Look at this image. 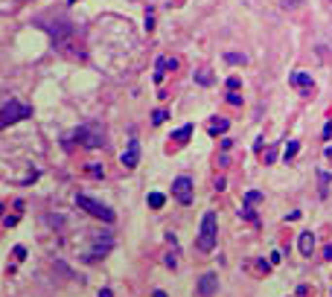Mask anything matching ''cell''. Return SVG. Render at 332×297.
Returning a JSON list of instances; mask_svg holds the SVG:
<instances>
[{
  "label": "cell",
  "mask_w": 332,
  "mask_h": 297,
  "mask_svg": "<svg viewBox=\"0 0 332 297\" xmlns=\"http://www.w3.org/2000/svg\"><path fill=\"white\" fill-rule=\"evenodd\" d=\"M44 29L52 35V44L58 47V50H64V52H73V55H79V50H73L76 47V41H73V26L67 23V20H55V23H44Z\"/></svg>",
  "instance_id": "obj_1"
},
{
  "label": "cell",
  "mask_w": 332,
  "mask_h": 297,
  "mask_svg": "<svg viewBox=\"0 0 332 297\" xmlns=\"http://www.w3.org/2000/svg\"><path fill=\"white\" fill-rule=\"evenodd\" d=\"M216 236H219V222H216V213H213V210H207V213H204V219H201L198 239H195L198 251H201V254H210V251L216 248Z\"/></svg>",
  "instance_id": "obj_2"
},
{
  "label": "cell",
  "mask_w": 332,
  "mask_h": 297,
  "mask_svg": "<svg viewBox=\"0 0 332 297\" xmlns=\"http://www.w3.org/2000/svg\"><path fill=\"white\" fill-rule=\"evenodd\" d=\"M76 204H79L85 213H90L93 219L105 222V225H114V219H117V213H114L108 204H102V201H96V198H90V195H76Z\"/></svg>",
  "instance_id": "obj_3"
},
{
  "label": "cell",
  "mask_w": 332,
  "mask_h": 297,
  "mask_svg": "<svg viewBox=\"0 0 332 297\" xmlns=\"http://www.w3.org/2000/svg\"><path fill=\"white\" fill-rule=\"evenodd\" d=\"M111 248H114V236H111L108 230H105V233H93L85 260H87V262H99V260H105V257L111 254Z\"/></svg>",
  "instance_id": "obj_4"
},
{
  "label": "cell",
  "mask_w": 332,
  "mask_h": 297,
  "mask_svg": "<svg viewBox=\"0 0 332 297\" xmlns=\"http://www.w3.org/2000/svg\"><path fill=\"white\" fill-rule=\"evenodd\" d=\"M26 117H32V108L23 105V102H17V99H9V105L0 108V128L15 125V122H20V120H26Z\"/></svg>",
  "instance_id": "obj_5"
},
{
  "label": "cell",
  "mask_w": 332,
  "mask_h": 297,
  "mask_svg": "<svg viewBox=\"0 0 332 297\" xmlns=\"http://www.w3.org/2000/svg\"><path fill=\"white\" fill-rule=\"evenodd\" d=\"M73 137H76V143L85 146V149H102V146H105V131H102L99 125H82V128L73 131Z\"/></svg>",
  "instance_id": "obj_6"
},
{
  "label": "cell",
  "mask_w": 332,
  "mask_h": 297,
  "mask_svg": "<svg viewBox=\"0 0 332 297\" xmlns=\"http://www.w3.org/2000/svg\"><path fill=\"white\" fill-rule=\"evenodd\" d=\"M172 195L181 201V204H192V178L190 175H178L172 181Z\"/></svg>",
  "instance_id": "obj_7"
},
{
  "label": "cell",
  "mask_w": 332,
  "mask_h": 297,
  "mask_svg": "<svg viewBox=\"0 0 332 297\" xmlns=\"http://www.w3.org/2000/svg\"><path fill=\"white\" fill-rule=\"evenodd\" d=\"M120 163L125 166V169H134L137 163H140V140H128V146H125V152H122V157H120Z\"/></svg>",
  "instance_id": "obj_8"
},
{
  "label": "cell",
  "mask_w": 332,
  "mask_h": 297,
  "mask_svg": "<svg viewBox=\"0 0 332 297\" xmlns=\"http://www.w3.org/2000/svg\"><path fill=\"white\" fill-rule=\"evenodd\" d=\"M289 82H292V85H295V87H297L303 96H309V93L315 90V82H312V76H309V73H303V70H295V73L289 76Z\"/></svg>",
  "instance_id": "obj_9"
},
{
  "label": "cell",
  "mask_w": 332,
  "mask_h": 297,
  "mask_svg": "<svg viewBox=\"0 0 332 297\" xmlns=\"http://www.w3.org/2000/svg\"><path fill=\"white\" fill-rule=\"evenodd\" d=\"M216 292H219V277L210 271V274H204V277L198 280V295H201V297H213Z\"/></svg>",
  "instance_id": "obj_10"
},
{
  "label": "cell",
  "mask_w": 332,
  "mask_h": 297,
  "mask_svg": "<svg viewBox=\"0 0 332 297\" xmlns=\"http://www.w3.org/2000/svg\"><path fill=\"white\" fill-rule=\"evenodd\" d=\"M297 248H300V254H303V257H312V251H315V236H312V233H300Z\"/></svg>",
  "instance_id": "obj_11"
},
{
  "label": "cell",
  "mask_w": 332,
  "mask_h": 297,
  "mask_svg": "<svg viewBox=\"0 0 332 297\" xmlns=\"http://www.w3.org/2000/svg\"><path fill=\"white\" fill-rule=\"evenodd\" d=\"M169 67L175 70V67H178V61H175V58H157V70H155V79L160 82V79H163V73H166Z\"/></svg>",
  "instance_id": "obj_12"
},
{
  "label": "cell",
  "mask_w": 332,
  "mask_h": 297,
  "mask_svg": "<svg viewBox=\"0 0 332 297\" xmlns=\"http://www.w3.org/2000/svg\"><path fill=\"white\" fill-rule=\"evenodd\" d=\"M190 137H192V125H181L178 131H172V137H169V140H175V143L181 146V143H187Z\"/></svg>",
  "instance_id": "obj_13"
},
{
  "label": "cell",
  "mask_w": 332,
  "mask_h": 297,
  "mask_svg": "<svg viewBox=\"0 0 332 297\" xmlns=\"http://www.w3.org/2000/svg\"><path fill=\"white\" fill-rule=\"evenodd\" d=\"M227 128H230V122H227V120H213V122L207 125V131H210L213 137H216V134H225Z\"/></svg>",
  "instance_id": "obj_14"
},
{
  "label": "cell",
  "mask_w": 332,
  "mask_h": 297,
  "mask_svg": "<svg viewBox=\"0 0 332 297\" xmlns=\"http://www.w3.org/2000/svg\"><path fill=\"white\" fill-rule=\"evenodd\" d=\"M163 204H166V195L163 192H149V207L152 210H160Z\"/></svg>",
  "instance_id": "obj_15"
},
{
  "label": "cell",
  "mask_w": 332,
  "mask_h": 297,
  "mask_svg": "<svg viewBox=\"0 0 332 297\" xmlns=\"http://www.w3.org/2000/svg\"><path fill=\"white\" fill-rule=\"evenodd\" d=\"M297 152H300V143H297V140H292V143L286 146V152H283V157H286V163H289V160H292V157H295Z\"/></svg>",
  "instance_id": "obj_16"
},
{
  "label": "cell",
  "mask_w": 332,
  "mask_h": 297,
  "mask_svg": "<svg viewBox=\"0 0 332 297\" xmlns=\"http://www.w3.org/2000/svg\"><path fill=\"white\" fill-rule=\"evenodd\" d=\"M166 117H169V114H166L163 108H157V111H152V122H155V125H160V122H166Z\"/></svg>",
  "instance_id": "obj_17"
},
{
  "label": "cell",
  "mask_w": 332,
  "mask_h": 297,
  "mask_svg": "<svg viewBox=\"0 0 332 297\" xmlns=\"http://www.w3.org/2000/svg\"><path fill=\"white\" fill-rule=\"evenodd\" d=\"M260 198H262V192H257V190H251V192L245 195V204H242V207H251V204H257Z\"/></svg>",
  "instance_id": "obj_18"
},
{
  "label": "cell",
  "mask_w": 332,
  "mask_h": 297,
  "mask_svg": "<svg viewBox=\"0 0 332 297\" xmlns=\"http://www.w3.org/2000/svg\"><path fill=\"white\" fill-rule=\"evenodd\" d=\"M227 61H230V64H245V55H239V52H227Z\"/></svg>",
  "instance_id": "obj_19"
},
{
  "label": "cell",
  "mask_w": 332,
  "mask_h": 297,
  "mask_svg": "<svg viewBox=\"0 0 332 297\" xmlns=\"http://www.w3.org/2000/svg\"><path fill=\"white\" fill-rule=\"evenodd\" d=\"M195 79H198L201 85H210V82H213V76H210L207 70H198V76H195Z\"/></svg>",
  "instance_id": "obj_20"
},
{
  "label": "cell",
  "mask_w": 332,
  "mask_h": 297,
  "mask_svg": "<svg viewBox=\"0 0 332 297\" xmlns=\"http://www.w3.org/2000/svg\"><path fill=\"white\" fill-rule=\"evenodd\" d=\"M227 87H230V90H236V87H239V79H236V76H230V79H227Z\"/></svg>",
  "instance_id": "obj_21"
},
{
  "label": "cell",
  "mask_w": 332,
  "mask_h": 297,
  "mask_svg": "<svg viewBox=\"0 0 332 297\" xmlns=\"http://www.w3.org/2000/svg\"><path fill=\"white\" fill-rule=\"evenodd\" d=\"M87 172H90V175H96V178H99V175H102V166H87Z\"/></svg>",
  "instance_id": "obj_22"
},
{
  "label": "cell",
  "mask_w": 332,
  "mask_h": 297,
  "mask_svg": "<svg viewBox=\"0 0 332 297\" xmlns=\"http://www.w3.org/2000/svg\"><path fill=\"white\" fill-rule=\"evenodd\" d=\"M99 297H114V295H111V289H102V292H99Z\"/></svg>",
  "instance_id": "obj_23"
},
{
  "label": "cell",
  "mask_w": 332,
  "mask_h": 297,
  "mask_svg": "<svg viewBox=\"0 0 332 297\" xmlns=\"http://www.w3.org/2000/svg\"><path fill=\"white\" fill-rule=\"evenodd\" d=\"M297 3H300V0H286V6H297Z\"/></svg>",
  "instance_id": "obj_24"
},
{
  "label": "cell",
  "mask_w": 332,
  "mask_h": 297,
  "mask_svg": "<svg viewBox=\"0 0 332 297\" xmlns=\"http://www.w3.org/2000/svg\"><path fill=\"white\" fill-rule=\"evenodd\" d=\"M327 260H332V245L327 248Z\"/></svg>",
  "instance_id": "obj_25"
},
{
  "label": "cell",
  "mask_w": 332,
  "mask_h": 297,
  "mask_svg": "<svg viewBox=\"0 0 332 297\" xmlns=\"http://www.w3.org/2000/svg\"><path fill=\"white\" fill-rule=\"evenodd\" d=\"M152 297H166V292H155Z\"/></svg>",
  "instance_id": "obj_26"
},
{
  "label": "cell",
  "mask_w": 332,
  "mask_h": 297,
  "mask_svg": "<svg viewBox=\"0 0 332 297\" xmlns=\"http://www.w3.org/2000/svg\"><path fill=\"white\" fill-rule=\"evenodd\" d=\"M327 157H332V146H330V149H327Z\"/></svg>",
  "instance_id": "obj_27"
},
{
  "label": "cell",
  "mask_w": 332,
  "mask_h": 297,
  "mask_svg": "<svg viewBox=\"0 0 332 297\" xmlns=\"http://www.w3.org/2000/svg\"><path fill=\"white\" fill-rule=\"evenodd\" d=\"M303 292H306V289H300V292H297V297H303Z\"/></svg>",
  "instance_id": "obj_28"
},
{
  "label": "cell",
  "mask_w": 332,
  "mask_h": 297,
  "mask_svg": "<svg viewBox=\"0 0 332 297\" xmlns=\"http://www.w3.org/2000/svg\"><path fill=\"white\" fill-rule=\"evenodd\" d=\"M0 210H3V207H0Z\"/></svg>",
  "instance_id": "obj_29"
}]
</instances>
